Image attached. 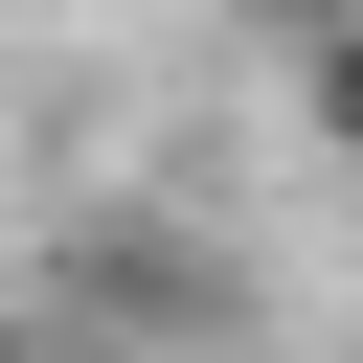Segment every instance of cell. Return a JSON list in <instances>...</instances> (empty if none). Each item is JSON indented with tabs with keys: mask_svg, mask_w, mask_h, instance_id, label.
<instances>
[{
	"mask_svg": "<svg viewBox=\"0 0 363 363\" xmlns=\"http://www.w3.org/2000/svg\"><path fill=\"white\" fill-rule=\"evenodd\" d=\"M295 136L363 159V0H295Z\"/></svg>",
	"mask_w": 363,
	"mask_h": 363,
	"instance_id": "obj_1",
	"label": "cell"
},
{
	"mask_svg": "<svg viewBox=\"0 0 363 363\" xmlns=\"http://www.w3.org/2000/svg\"><path fill=\"white\" fill-rule=\"evenodd\" d=\"M23 363H113V340H23Z\"/></svg>",
	"mask_w": 363,
	"mask_h": 363,
	"instance_id": "obj_2",
	"label": "cell"
}]
</instances>
